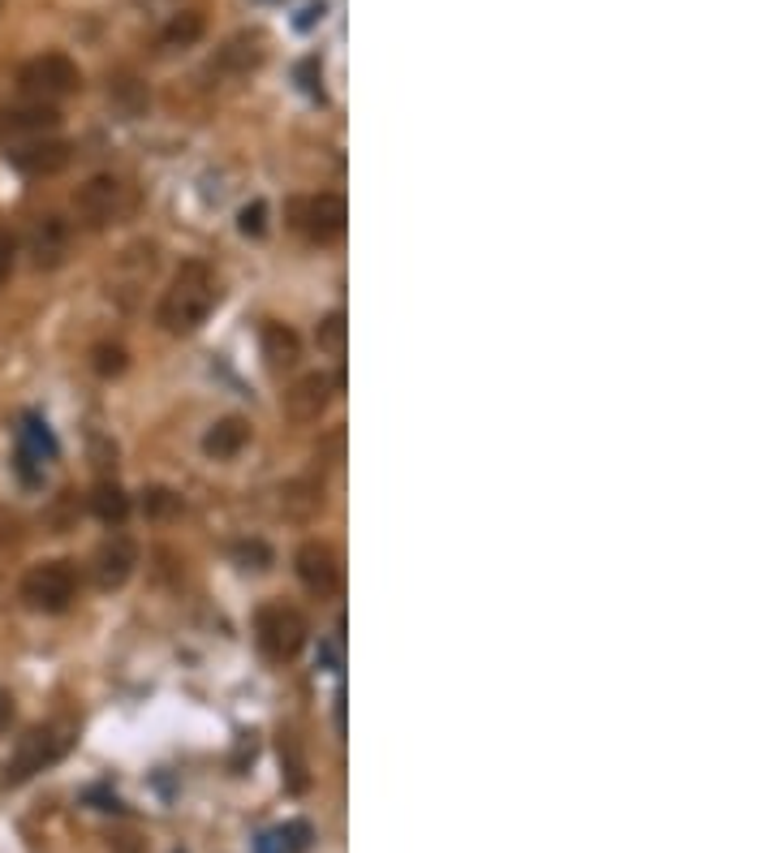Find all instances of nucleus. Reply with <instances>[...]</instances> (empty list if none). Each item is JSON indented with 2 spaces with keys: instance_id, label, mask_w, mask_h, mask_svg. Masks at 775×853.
Masks as SVG:
<instances>
[{
  "instance_id": "nucleus-3",
  "label": "nucleus",
  "mask_w": 775,
  "mask_h": 853,
  "mask_svg": "<svg viewBox=\"0 0 775 853\" xmlns=\"http://www.w3.org/2000/svg\"><path fill=\"white\" fill-rule=\"evenodd\" d=\"M134 212V191L113 177V173H95L91 182H82L74 194V216L82 229L100 233L108 225H121Z\"/></svg>"
},
{
  "instance_id": "nucleus-6",
  "label": "nucleus",
  "mask_w": 775,
  "mask_h": 853,
  "mask_svg": "<svg viewBox=\"0 0 775 853\" xmlns=\"http://www.w3.org/2000/svg\"><path fill=\"white\" fill-rule=\"evenodd\" d=\"M78 595V574L70 561H43L22 578V604L31 613H65Z\"/></svg>"
},
{
  "instance_id": "nucleus-11",
  "label": "nucleus",
  "mask_w": 775,
  "mask_h": 853,
  "mask_svg": "<svg viewBox=\"0 0 775 853\" xmlns=\"http://www.w3.org/2000/svg\"><path fill=\"white\" fill-rule=\"evenodd\" d=\"M328 401H332V380L323 376V371H310L302 376L298 384L285 388V419H293V423H319V414L328 410Z\"/></svg>"
},
{
  "instance_id": "nucleus-25",
  "label": "nucleus",
  "mask_w": 775,
  "mask_h": 853,
  "mask_svg": "<svg viewBox=\"0 0 775 853\" xmlns=\"http://www.w3.org/2000/svg\"><path fill=\"white\" fill-rule=\"evenodd\" d=\"M95 371L104 376V380H113L125 371V349L121 346H95Z\"/></svg>"
},
{
  "instance_id": "nucleus-19",
  "label": "nucleus",
  "mask_w": 775,
  "mask_h": 853,
  "mask_svg": "<svg viewBox=\"0 0 775 853\" xmlns=\"http://www.w3.org/2000/svg\"><path fill=\"white\" fill-rule=\"evenodd\" d=\"M91 513L100 517V522H108V526H121L125 517H130V496L121 492V483H95V492H91Z\"/></svg>"
},
{
  "instance_id": "nucleus-13",
  "label": "nucleus",
  "mask_w": 775,
  "mask_h": 853,
  "mask_svg": "<svg viewBox=\"0 0 775 853\" xmlns=\"http://www.w3.org/2000/svg\"><path fill=\"white\" fill-rule=\"evenodd\" d=\"M56 125H61V109L56 104L22 100L13 109H0V138H39V134H52Z\"/></svg>"
},
{
  "instance_id": "nucleus-18",
  "label": "nucleus",
  "mask_w": 775,
  "mask_h": 853,
  "mask_svg": "<svg viewBox=\"0 0 775 853\" xmlns=\"http://www.w3.org/2000/svg\"><path fill=\"white\" fill-rule=\"evenodd\" d=\"M298 353H302V341H298V332H293L289 323H268V328H264V358H268L276 371L293 367Z\"/></svg>"
},
{
  "instance_id": "nucleus-5",
  "label": "nucleus",
  "mask_w": 775,
  "mask_h": 853,
  "mask_svg": "<svg viewBox=\"0 0 775 853\" xmlns=\"http://www.w3.org/2000/svg\"><path fill=\"white\" fill-rule=\"evenodd\" d=\"M310 638V625L307 617L298 613V608H289V604H264L259 613H255V643H259V651L276 664H285V659H293L302 647H307Z\"/></svg>"
},
{
  "instance_id": "nucleus-29",
  "label": "nucleus",
  "mask_w": 775,
  "mask_h": 853,
  "mask_svg": "<svg viewBox=\"0 0 775 853\" xmlns=\"http://www.w3.org/2000/svg\"><path fill=\"white\" fill-rule=\"evenodd\" d=\"M13 264H18V241H13V233L0 225V285L13 276Z\"/></svg>"
},
{
  "instance_id": "nucleus-4",
  "label": "nucleus",
  "mask_w": 775,
  "mask_h": 853,
  "mask_svg": "<svg viewBox=\"0 0 775 853\" xmlns=\"http://www.w3.org/2000/svg\"><path fill=\"white\" fill-rule=\"evenodd\" d=\"M78 86H82V70L65 52H43V56L27 61L18 70L22 100H35V104H61L65 95H74Z\"/></svg>"
},
{
  "instance_id": "nucleus-9",
  "label": "nucleus",
  "mask_w": 775,
  "mask_h": 853,
  "mask_svg": "<svg viewBox=\"0 0 775 853\" xmlns=\"http://www.w3.org/2000/svg\"><path fill=\"white\" fill-rule=\"evenodd\" d=\"M4 160H9L18 173H27V177H56V173L70 168L74 147H70L65 138L39 134V138H27V143H13V147L4 152Z\"/></svg>"
},
{
  "instance_id": "nucleus-23",
  "label": "nucleus",
  "mask_w": 775,
  "mask_h": 853,
  "mask_svg": "<svg viewBox=\"0 0 775 853\" xmlns=\"http://www.w3.org/2000/svg\"><path fill=\"white\" fill-rule=\"evenodd\" d=\"M237 229L246 233V237H264L268 233V203H246L241 207V216H237Z\"/></svg>"
},
{
  "instance_id": "nucleus-12",
  "label": "nucleus",
  "mask_w": 775,
  "mask_h": 853,
  "mask_svg": "<svg viewBox=\"0 0 775 853\" xmlns=\"http://www.w3.org/2000/svg\"><path fill=\"white\" fill-rule=\"evenodd\" d=\"M293 565H298V578L307 586L310 595H332L337 590V582H341V565H337V552L328 547V543L310 539L298 547V556H293Z\"/></svg>"
},
{
  "instance_id": "nucleus-27",
  "label": "nucleus",
  "mask_w": 775,
  "mask_h": 853,
  "mask_svg": "<svg viewBox=\"0 0 775 853\" xmlns=\"http://www.w3.org/2000/svg\"><path fill=\"white\" fill-rule=\"evenodd\" d=\"M341 341H345V315H328L323 323H319V349H341Z\"/></svg>"
},
{
  "instance_id": "nucleus-26",
  "label": "nucleus",
  "mask_w": 775,
  "mask_h": 853,
  "mask_svg": "<svg viewBox=\"0 0 775 853\" xmlns=\"http://www.w3.org/2000/svg\"><path fill=\"white\" fill-rule=\"evenodd\" d=\"M237 561H241V569H268L271 565V547L259 539L250 543H237Z\"/></svg>"
},
{
  "instance_id": "nucleus-8",
  "label": "nucleus",
  "mask_w": 775,
  "mask_h": 853,
  "mask_svg": "<svg viewBox=\"0 0 775 853\" xmlns=\"http://www.w3.org/2000/svg\"><path fill=\"white\" fill-rule=\"evenodd\" d=\"M155 268H159V250L155 241H134L116 255V268H113V298L121 307H134V298L152 285Z\"/></svg>"
},
{
  "instance_id": "nucleus-21",
  "label": "nucleus",
  "mask_w": 775,
  "mask_h": 853,
  "mask_svg": "<svg viewBox=\"0 0 775 853\" xmlns=\"http://www.w3.org/2000/svg\"><path fill=\"white\" fill-rule=\"evenodd\" d=\"M198 35H203V13H182V18H173V22H168V31H164V48H190Z\"/></svg>"
},
{
  "instance_id": "nucleus-7",
  "label": "nucleus",
  "mask_w": 775,
  "mask_h": 853,
  "mask_svg": "<svg viewBox=\"0 0 775 853\" xmlns=\"http://www.w3.org/2000/svg\"><path fill=\"white\" fill-rule=\"evenodd\" d=\"M345 198L341 194H310V198H293L289 203V225L302 233L307 241H337L345 233Z\"/></svg>"
},
{
  "instance_id": "nucleus-2",
  "label": "nucleus",
  "mask_w": 775,
  "mask_h": 853,
  "mask_svg": "<svg viewBox=\"0 0 775 853\" xmlns=\"http://www.w3.org/2000/svg\"><path fill=\"white\" fill-rule=\"evenodd\" d=\"M74 724L70 720H56V724H39L31 733L18 741V750H13V759L4 763V784H22V780H31L35 772L43 768H52V763H61L65 754H70V746H74Z\"/></svg>"
},
{
  "instance_id": "nucleus-16",
  "label": "nucleus",
  "mask_w": 775,
  "mask_h": 853,
  "mask_svg": "<svg viewBox=\"0 0 775 853\" xmlns=\"http://www.w3.org/2000/svg\"><path fill=\"white\" fill-rule=\"evenodd\" d=\"M216 65L229 70V74H250L264 65V35L259 31H241L232 35L220 52H216Z\"/></svg>"
},
{
  "instance_id": "nucleus-10",
  "label": "nucleus",
  "mask_w": 775,
  "mask_h": 853,
  "mask_svg": "<svg viewBox=\"0 0 775 853\" xmlns=\"http://www.w3.org/2000/svg\"><path fill=\"white\" fill-rule=\"evenodd\" d=\"M70 220H61V216H39L31 233H27V255H31V264L39 271H52L61 268L65 259H70Z\"/></svg>"
},
{
  "instance_id": "nucleus-15",
  "label": "nucleus",
  "mask_w": 775,
  "mask_h": 853,
  "mask_svg": "<svg viewBox=\"0 0 775 853\" xmlns=\"http://www.w3.org/2000/svg\"><path fill=\"white\" fill-rule=\"evenodd\" d=\"M250 444V423L246 419H220V423L207 426V435H203V453L211 458V462H232L241 449Z\"/></svg>"
},
{
  "instance_id": "nucleus-24",
  "label": "nucleus",
  "mask_w": 775,
  "mask_h": 853,
  "mask_svg": "<svg viewBox=\"0 0 775 853\" xmlns=\"http://www.w3.org/2000/svg\"><path fill=\"white\" fill-rule=\"evenodd\" d=\"M177 508H182V501H177L168 487H152V492L143 496V513H147V517H173Z\"/></svg>"
},
{
  "instance_id": "nucleus-20",
  "label": "nucleus",
  "mask_w": 775,
  "mask_h": 853,
  "mask_svg": "<svg viewBox=\"0 0 775 853\" xmlns=\"http://www.w3.org/2000/svg\"><path fill=\"white\" fill-rule=\"evenodd\" d=\"M280 768H285V780L293 793H302L310 780H307V759H302V746L293 733H280Z\"/></svg>"
},
{
  "instance_id": "nucleus-17",
  "label": "nucleus",
  "mask_w": 775,
  "mask_h": 853,
  "mask_svg": "<svg viewBox=\"0 0 775 853\" xmlns=\"http://www.w3.org/2000/svg\"><path fill=\"white\" fill-rule=\"evenodd\" d=\"M280 508H285V517L307 522V517H314L323 508V487L314 479H293V483L280 487Z\"/></svg>"
},
{
  "instance_id": "nucleus-14",
  "label": "nucleus",
  "mask_w": 775,
  "mask_h": 853,
  "mask_svg": "<svg viewBox=\"0 0 775 853\" xmlns=\"http://www.w3.org/2000/svg\"><path fill=\"white\" fill-rule=\"evenodd\" d=\"M134 565H138V547H134V539L113 535L108 543H100V552H95V582H100V590L125 586V582L134 578Z\"/></svg>"
},
{
  "instance_id": "nucleus-30",
  "label": "nucleus",
  "mask_w": 775,
  "mask_h": 853,
  "mask_svg": "<svg viewBox=\"0 0 775 853\" xmlns=\"http://www.w3.org/2000/svg\"><path fill=\"white\" fill-rule=\"evenodd\" d=\"M319 18H323V4H307V9H302V18H298V27H302V31H310Z\"/></svg>"
},
{
  "instance_id": "nucleus-1",
  "label": "nucleus",
  "mask_w": 775,
  "mask_h": 853,
  "mask_svg": "<svg viewBox=\"0 0 775 853\" xmlns=\"http://www.w3.org/2000/svg\"><path fill=\"white\" fill-rule=\"evenodd\" d=\"M216 302H220V276H216V268L203 264V259H186L182 268L173 271L168 289H164V298L155 307V319H159L164 332L186 337V332L207 323V315L216 310Z\"/></svg>"
},
{
  "instance_id": "nucleus-22",
  "label": "nucleus",
  "mask_w": 775,
  "mask_h": 853,
  "mask_svg": "<svg viewBox=\"0 0 775 853\" xmlns=\"http://www.w3.org/2000/svg\"><path fill=\"white\" fill-rule=\"evenodd\" d=\"M307 845H310L307 819H293V823H285V828L276 832V850L280 853H307Z\"/></svg>"
},
{
  "instance_id": "nucleus-31",
  "label": "nucleus",
  "mask_w": 775,
  "mask_h": 853,
  "mask_svg": "<svg viewBox=\"0 0 775 853\" xmlns=\"http://www.w3.org/2000/svg\"><path fill=\"white\" fill-rule=\"evenodd\" d=\"M13 720V698H9V690H0V729Z\"/></svg>"
},
{
  "instance_id": "nucleus-28",
  "label": "nucleus",
  "mask_w": 775,
  "mask_h": 853,
  "mask_svg": "<svg viewBox=\"0 0 775 853\" xmlns=\"http://www.w3.org/2000/svg\"><path fill=\"white\" fill-rule=\"evenodd\" d=\"M298 82H302V91L314 95V100L323 95V70H319V61H314V56H307V61L298 65Z\"/></svg>"
}]
</instances>
